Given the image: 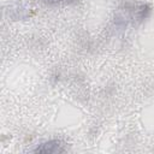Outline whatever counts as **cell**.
<instances>
[{"label":"cell","instance_id":"obj_1","mask_svg":"<svg viewBox=\"0 0 154 154\" xmlns=\"http://www.w3.org/2000/svg\"><path fill=\"white\" fill-rule=\"evenodd\" d=\"M35 152L38 153H63L64 148L63 144H60L59 141H48L46 143H42L40 147L35 149Z\"/></svg>","mask_w":154,"mask_h":154}]
</instances>
